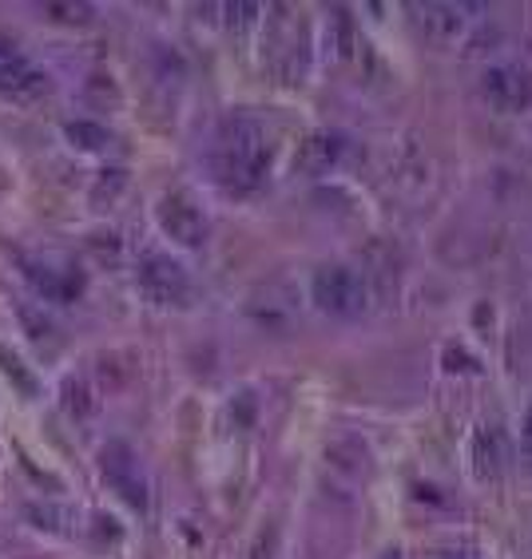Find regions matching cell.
I'll return each mask as SVG.
<instances>
[{"label":"cell","instance_id":"cell-1","mask_svg":"<svg viewBox=\"0 0 532 559\" xmlns=\"http://www.w3.org/2000/svg\"><path fill=\"white\" fill-rule=\"evenodd\" d=\"M211 167H215L218 187L227 194L243 199V194L259 191L267 183V167H271V143H267L262 123H255L247 116H230L218 128Z\"/></svg>","mask_w":532,"mask_h":559},{"label":"cell","instance_id":"cell-2","mask_svg":"<svg viewBox=\"0 0 532 559\" xmlns=\"http://www.w3.org/2000/svg\"><path fill=\"white\" fill-rule=\"evenodd\" d=\"M310 298L334 322H358L369 310V282L362 270L346 266V262H327L310 278Z\"/></svg>","mask_w":532,"mask_h":559},{"label":"cell","instance_id":"cell-3","mask_svg":"<svg viewBox=\"0 0 532 559\" xmlns=\"http://www.w3.org/2000/svg\"><path fill=\"white\" fill-rule=\"evenodd\" d=\"M99 476H104V485L120 496L128 508H135V512L147 508V476H143V464L131 444L123 441L104 444L99 449Z\"/></svg>","mask_w":532,"mask_h":559},{"label":"cell","instance_id":"cell-4","mask_svg":"<svg viewBox=\"0 0 532 559\" xmlns=\"http://www.w3.org/2000/svg\"><path fill=\"white\" fill-rule=\"evenodd\" d=\"M48 92H52V75L40 72V68L24 56L21 44L0 33V96L36 104V99H44Z\"/></svg>","mask_w":532,"mask_h":559},{"label":"cell","instance_id":"cell-5","mask_svg":"<svg viewBox=\"0 0 532 559\" xmlns=\"http://www.w3.org/2000/svg\"><path fill=\"white\" fill-rule=\"evenodd\" d=\"M155 215H159V230L187 250L203 247L206 235H211L206 211L199 206V199L191 191H167L164 199H159V211H155Z\"/></svg>","mask_w":532,"mask_h":559},{"label":"cell","instance_id":"cell-6","mask_svg":"<svg viewBox=\"0 0 532 559\" xmlns=\"http://www.w3.org/2000/svg\"><path fill=\"white\" fill-rule=\"evenodd\" d=\"M135 278H140L143 298L155 306H187V298H191V278H187L184 262L172 254H147Z\"/></svg>","mask_w":532,"mask_h":559},{"label":"cell","instance_id":"cell-7","mask_svg":"<svg viewBox=\"0 0 532 559\" xmlns=\"http://www.w3.org/2000/svg\"><path fill=\"white\" fill-rule=\"evenodd\" d=\"M21 270H24V278H28V286H33L44 301H72L84 290L80 270L60 259H24Z\"/></svg>","mask_w":532,"mask_h":559},{"label":"cell","instance_id":"cell-8","mask_svg":"<svg viewBox=\"0 0 532 559\" xmlns=\"http://www.w3.org/2000/svg\"><path fill=\"white\" fill-rule=\"evenodd\" d=\"M481 96L497 111H521L532 104V75L517 64H497L481 75Z\"/></svg>","mask_w":532,"mask_h":559},{"label":"cell","instance_id":"cell-9","mask_svg":"<svg viewBox=\"0 0 532 559\" xmlns=\"http://www.w3.org/2000/svg\"><path fill=\"white\" fill-rule=\"evenodd\" d=\"M413 12L422 16V33L429 36L434 44H457L461 36L473 28V21H465V16H481V4H413Z\"/></svg>","mask_w":532,"mask_h":559},{"label":"cell","instance_id":"cell-10","mask_svg":"<svg viewBox=\"0 0 532 559\" xmlns=\"http://www.w3.org/2000/svg\"><path fill=\"white\" fill-rule=\"evenodd\" d=\"M346 155V140L338 131H310L303 143H298V155H294V167L303 175H327L330 167H338Z\"/></svg>","mask_w":532,"mask_h":559},{"label":"cell","instance_id":"cell-11","mask_svg":"<svg viewBox=\"0 0 532 559\" xmlns=\"http://www.w3.org/2000/svg\"><path fill=\"white\" fill-rule=\"evenodd\" d=\"M509 464V452H505V432L497 425H481L477 437H473V468H477L481 480H497Z\"/></svg>","mask_w":532,"mask_h":559},{"label":"cell","instance_id":"cell-12","mask_svg":"<svg viewBox=\"0 0 532 559\" xmlns=\"http://www.w3.org/2000/svg\"><path fill=\"white\" fill-rule=\"evenodd\" d=\"M24 516H28V524L40 527V532H52V536H76L80 532V516L72 512V508L64 504H24Z\"/></svg>","mask_w":532,"mask_h":559},{"label":"cell","instance_id":"cell-13","mask_svg":"<svg viewBox=\"0 0 532 559\" xmlns=\"http://www.w3.org/2000/svg\"><path fill=\"white\" fill-rule=\"evenodd\" d=\"M64 135L72 147L80 151H104L111 147V131L99 128V123H92V119H76V123H64Z\"/></svg>","mask_w":532,"mask_h":559},{"label":"cell","instance_id":"cell-14","mask_svg":"<svg viewBox=\"0 0 532 559\" xmlns=\"http://www.w3.org/2000/svg\"><path fill=\"white\" fill-rule=\"evenodd\" d=\"M64 409L72 413V417H87V413L96 409V405H92V393H87V381L68 377L64 381Z\"/></svg>","mask_w":532,"mask_h":559},{"label":"cell","instance_id":"cell-15","mask_svg":"<svg viewBox=\"0 0 532 559\" xmlns=\"http://www.w3.org/2000/svg\"><path fill=\"white\" fill-rule=\"evenodd\" d=\"M21 322L28 325V334H33V342H44V337H52V322L44 318V313H36L33 306H21Z\"/></svg>","mask_w":532,"mask_h":559},{"label":"cell","instance_id":"cell-16","mask_svg":"<svg viewBox=\"0 0 532 559\" xmlns=\"http://www.w3.org/2000/svg\"><path fill=\"white\" fill-rule=\"evenodd\" d=\"M44 12L48 16H68L64 24H87V16H92V9H84V4H44Z\"/></svg>","mask_w":532,"mask_h":559},{"label":"cell","instance_id":"cell-17","mask_svg":"<svg viewBox=\"0 0 532 559\" xmlns=\"http://www.w3.org/2000/svg\"><path fill=\"white\" fill-rule=\"evenodd\" d=\"M521 452H524V464L532 468V405H529V413H524V420H521Z\"/></svg>","mask_w":532,"mask_h":559},{"label":"cell","instance_id":"cell-18","mask_svg":"<svg viewBox=\"0 0 532 559\" xmlns=\"http://www.w3.org/2000/svg\"><path fill=\"white\" fill-rule=\"evenodd\" d=\"M441 559H481L473 548H446L441 551Z\"/></svg>","mask_w":532,"mask_h":559},{"label":"cell","instance_id":"cell-19","mask_svg":"<svg viewBox=\"0 0 532 559\" xmlns=\"http://www.w3.org/2000/svg\"><path fill=\"white\" fill-rule=\"evenodd\" d=\"M381 559H402V551H386Z\"/></svg>","mask_w":532,"mask_h":559}]
</instances>
